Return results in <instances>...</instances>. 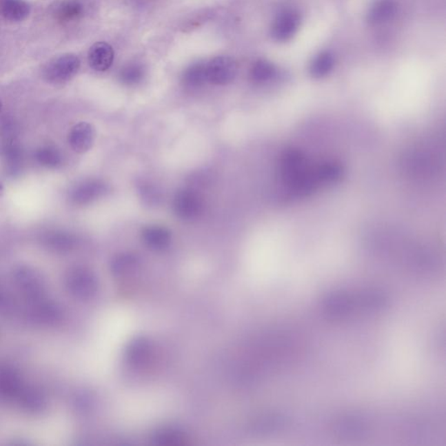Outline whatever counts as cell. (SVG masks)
<instances>
[{"instance_id": "cell-1", "label": "cell", "mask_w": 446, "mask_h": 446, "mask_svg": "<svg viewBox=\"0 0 446 446\" xmlns=\"http://www.w3.org/2000/svg\"><path fill=\"white\" fill-rule=\"evenodd\" d=\"M280 175L283 186L296 197L309 196L322 185L317 167H310L305 154L295 148L284 152L281 159Z\"/></svg>"}, {"instance_id": "cell-2", "label": "cell", "mask_w": 446, "mask_h": 446, "mask_svg": "<svg viewBox=\"0 0 446 446\" xmlns=\"http://www.w3.org/2000/svg\"><path fill=\"white\" fill-rule=\"evenodd\" d=\"M13 278L28 309L48 298L44 281L41 275L31 267H19L15 270Z\"/></svg>"}, {"instance_id": "cell-3", "label": "cell", "mask_w": 446, "mask_h": 446, "mask_svg": "<svg viewBox=\"0 0 446 446\" xmlns=\"http://www.w3.org/2000/svg\"><path fill=\"white\" fill-rule=\"evenodd\" d=\"M98 280L94 274L83 267L72 269L65 276V287L76 298H92L98 290Z\"/></svg>"}, {"instance_id": "cell-4", "label": "cell", "mask_w": 446, "mask_h": 446, "mask_svg": "<svg viewBox=\"0 0 446 446\" xmlns=\"http://www.w3.org/2000/svg\"><path fill=\"white\" fill-rule=\"evenodd\" d=\"M26 386L17 369L12 366L0 365V401L17 404Z\"/></svg>"}, {"instance_id": "cell-5", "label": "cell", "mask_w": 446, "mask_h": 446, "mask_svg": "<svg viewBox=\"0 0 446 446\" xmlns=\"http://www.w3.org/2000/svg\"><path fill=\"white\" fill-rule=\"evenodd\" d=\"M173 207L176 216L184 221L197 219L203 211V201L200 194L190 188L178 191L174 197Z\"/></svg>"}, {"instance_id": "cell-6", "label": "cell", "mask_w": 446, "mask_h": 446, "mask_svg": "<svg viewBox=\"0 0 446 446\" xmlns=\"http://www.w3.org/2000/svg\"><path fill=\"white\" fill-rule=\"evenodd\" d=\"M79 65H81V61L77 56L72 54L61 56L46 65L44 72L45 78L51 83H63L77 74Z\"/></svg>"}, {"instance_id": "cell-7", "label": "cell", "mask_w": 446, "mask_h": 446, "mask_svg": "<svg viewBox=\"0 0 446 446\" xmlns=\"http://www.w3.org/2000/svg\"><path fill=\"white\" fill-rule=\"evenodd\" d=\"M207 82L216 85L231 83L236 77L238 67L236 61L229 56H219L207 63Z\"/></svg>"}, {"instance_id": "cell-8", "label": "cell", "mask_w": 446, "mask_h": 446, "mask_svg": "<svg viewBox=\"0 0 446 446\" xmlns=\"http://www.w3.org/2000/svg\"><path fill=\"white\" fill-rule=\"evenodd\" d=\"M301 23L299 13L293 9L281 12L274 21L272 29V37L277 41L285 42L296 34Z\"/></svg>"}, {"instance_id": "cell-9", "label": "cell", "mask_w": 446, "mask_h": 446, "mask_svg": "<svg viewBox=\"0 0 446 446\" xmlns=\"http://www.w3.org/2000/svg\"><path fill=\"white\" fill-rule=\"evenodd\" d=\"M107 190V185L103 181L100 180L85 181L72 188L70 192V200L77 205L90 203L103 196Z\"/></svg>"}, {"instance_id": "cell-10", "label": "cell", "mask_w": 446, "mask_h": 446, "mask_svg": "<svg viewBox=\"0 0 446 446\" xmlns=\"http://www.w3.org/2000/svg\"><path fill=\"white\" fill-rule=\"evenodd\" d=\"M95 139L94 127L88 122L82 121L72 128L68 134L69 145L78 154H84L91 150Z\"/></svg>"}, {"instance_id": "cell-11", "label": "cell", "mask_w": 446, "mask_h": 446, "mask_svg": "<svg viewBox=\"0 0 446 446\" xmlns=\"http://www.w3.org/2000/svg\"><path fill=\"white\" fill-rule=\"evenodd\" d=\"M28 313L35 321L43 325H54L61 321L63 316L61 307L49 298L28 309Z\"/></svg>"}, {"instance_id": "cell-12", "label": "cell", "mask_w": 446, "mask_h": 446, "mask_svg": "<svg viewBox=\"0 0 446 446\" xmlns=\"http://www.w3.org/2000/svg\"><path fill=\"white\" fill-rule=\"evenodd\" d=\"M141 238L145 245L150 250L161 251L170 247L172 234L167 227L150 225L142 230Z\"/></svg>"}, {"instance_id": "cell-13", "label": "cell", "mask_w": 446, "mask_h": 446, "mask_svg": "<svg viewBox=\"0 0 446 446\" xmlns=\"http://www.w3.org/2000/svg\"><path fill=\"white\" fill-rule=\"evenodd\" d=\"M114 57L113 48L105 42H98L89 50V64L92 69L99 72L107 71L110 68Z\"/></svg>"}, {"instance_id": "cell-14", "label": "cell", "mask_w": 446, "mask_h": 446, "mask_svg": "<svg viewBox=\"0 0 446 446\" xmlns=\"http://www.w3.org/2000/svg\"><path fill=\"white\" fill-rule=\"evenodd\" d=\"M46 405L48 402L45 395L39 389L29 385L26 386L16 404L23 411L34 414L45 411Z\"/></svg>"}, {"instance_id": "cell-15", "label": "cell", "mask_w": 446, "mask_h": 446, "mask_svg": "<svg viewBox=\"0 0 446 446\" xmlns=\"http://www.w3.org/2000/svg\"><path fill=\"white\" fill-rule=\"evenodd\" d=\"M29 12V5L25 0H0V14L8 21H21Z\"/></svg>"}, {"instance_id": "cell-16", "label": "cell", "mask_w": 446, "mask_h": 446, "mask_svg": "<svg viewBox=\"0 0 446 446\" xmlns=\"http://www.w3.org/2000/svg\"><path fill=\"white\" fill-rule=\"evenodd\" d=\"M398 6L394 0H379L369 13V21L373 24H382L394 17Z\"/></svg>"}, {"instance_id": "cell-17", "label": "cell", "mask_w": 446, "mask_h": 446, "mask_svg": "<svg viewBox=\"0 0 446 446\" xmlns=\"http://www.w3.org/2000/svg\"><path fill=\"white\" fill-rule=\"evenodd\" d=\"M206 65L205 63H196L185 71L183 77L185 87L199 88L207 82Z\"/></svg>"}, {"instance_id": "cell-18", "label": "cell", "mask_w": 446, "mask_h": 446, "mask_svg": "<svg viewBox=\"0 0 446 446\" xmlns=\"http://www.w3.org/2000/svg\"><path fill=\"white\" fill-rule=\"evenodd\" d=\"M277 75L275 65L266 61L254 63L250 70V78L257 84H264L272 81Z\"/></svg>"}, {"instance_id": "cell-19", "label": "cell", "mask_w": 446, "mask_h": 446, "mask_svg": "<svg viewBox=\"0 0 446 446\" xmlns=\"http://www.w3.org/2000/svg\"><path fill=\"white\" fill-rule=\"evenodd\" d=\"M335 58L329 52H322L314 59L310 65V74L314 78H323L328 75L335 67Z\"/></svg>"}, {"instance_id": "cell-20", "label": "cell", "mask_w": 446, "mask_h": 446, "mask_svg": "<svg viewBox=\"0 0 446 446\" xmlns=\"http://www.w3.org/2000/svg\"><path fill=\"white\" fill-rule=\"evenodd\" d=\"M35 159L41 166L49 168L61 166L63 161L61 152L54 146H45L39 148L36 151Z\"/></svg>"}, {"instance_id": "cell-21", "label": "cell", "mask_w": 446, "mask_h": 446, "mask_svg": "<svg viewBox=\"0 0 446 446\" xmlns=\"http://www.w3.org/2000/svg\"><path fill=\"white\" fill-rule=\"evenodd\" d=\"M45 246L56 252H65L74 246V238L67 233H54L49 234L45 239Z\"/></svg>"}, {"instance_id": "cell-22", "label": "cell", "mask_w": 446, "mask_h": 446, "mask_svg": "<svg viewBox=\"0 0 446 446\" xmlns=\"http://www.w3.org/2000/svg\"><path fill=\"white\" fill-rule=\"evenodd\" d=\"M83 12V6L78 0H65L57 9V17L59 21L69 22L78 19Z\"/></svg>"}, {"instance_id": "cell-23", "label": "cell", "mask_w": 446, "mask_h": 446, "mask_svg": "<svg viewBox=\"0 0 446 446\" xmlns=\"http://www.w3.org/2000/svg\"><path fill=\"white\" fill-rule=\"evenodd\" d=\"M144 74V68L141 65L138 63H132L121 69L120 79L122 83L133 85L140 83Z\"/></svg>"}, {"instance_id": "cell-24", "label": "cell", "mask_w": 446, "mask_h": 446, "mask_svg": "<svg viewBox=\"0 0 446 446\" xmlns=\"http://www.w3.org/2000/svg\"><path fill=\"white\" fill-rule=\"evenodd\" d=\"M138 263L137 257L131 254H121L115 257L112 269L114 274H123L133 269Z\"/></svg>"}, {"instance_id": "cell-25", "label": "cell", "mask_w": 446, "mask_h": 446, "mask_svg": "<svg viewBox=\"0 0 446 446\" xmlns=\"http://www.w3.org/2000/svg\"><path fill=\"white\" fill-rule=\"evenodd\" d=\"M18 312L17 303L8 290L0 287V313L13 316Z\"/></svg>"}, {"instance_id": "cell-26", "label": "cell", "mask_w": 446, "mask_h": 446, "mask_svg": "<svg viewBox=\"0 0 446 446\" xmlns=\"http://www.w3.org/2000/svg\"><path fill=\"white\" fill-rule=\"evenodd\" d=\"M148 349H150V345L147 341L143 339L137 340L132 345L130 349V358L134 363L143 361L145 356L148 354Z\"/></svg>"}, {"instance_id": "cell-27", "label": "cell", "mask_w": 446, "mask_h": 446, "mask_svg": "<svg viewBox=\"0 0 446 446\" xmlns=\"http://www.w3.org/2000/svg\"><path fill=\"white\" fill-rule=\"evenodd\" d=\"M2 191H3V188H2L1 184H0V193H1Z\"/></svg>"}, {"instance_id": "cell-28", "label": "cell", "mask_w": 446, "mask_h": 446, "mask_svg": "<svg viewBox=\"0 0 446 446\" xmlns=\"http://www.w3.org/2000/svg\"><path fill=\"white\" fill-rule=\"evenodd\" d=\"M1 108H2V104H1V101H0V111H1Z\"/></svg>"}]
</instances>
